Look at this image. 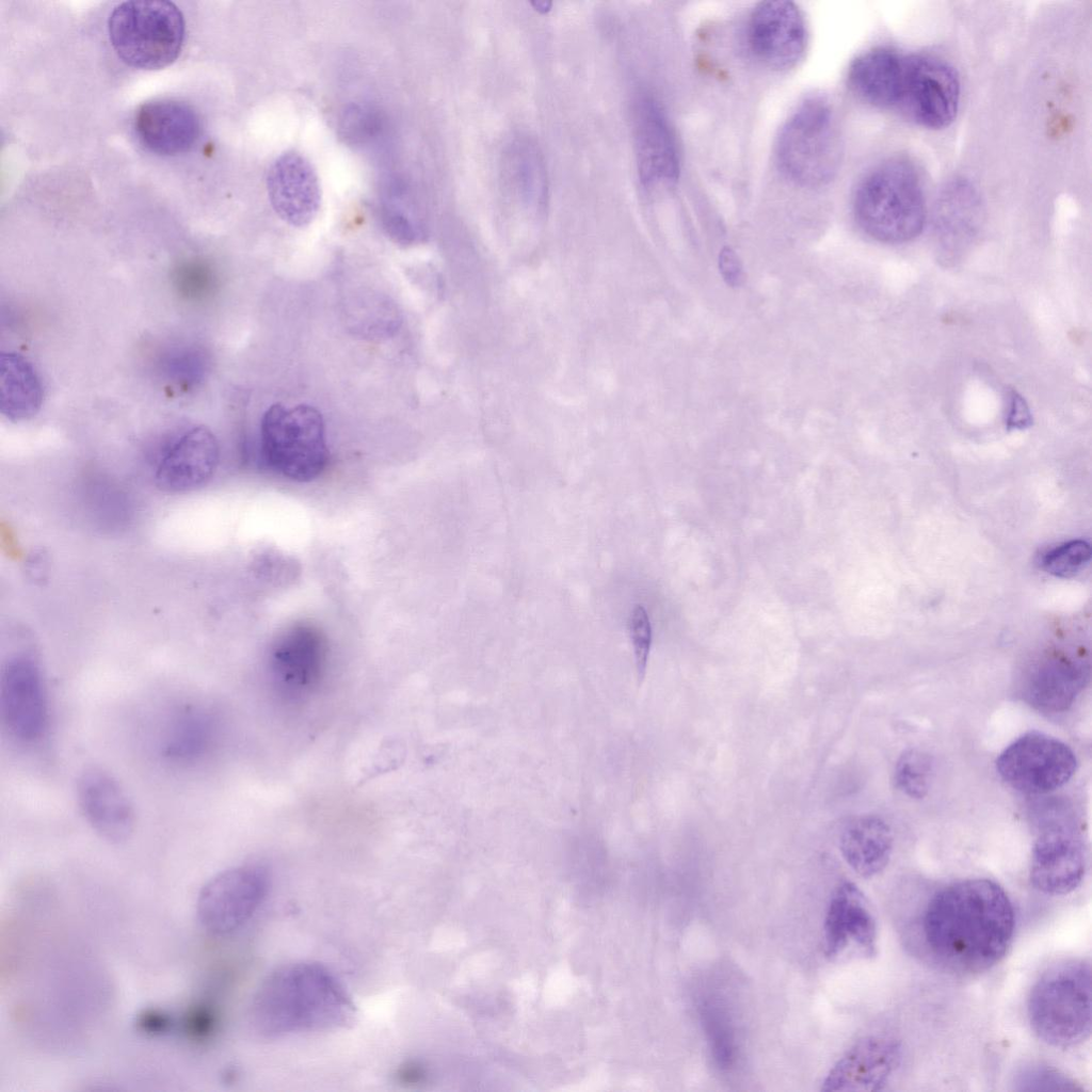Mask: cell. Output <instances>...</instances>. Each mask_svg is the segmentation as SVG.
I'll use <instances>...</instances> for the list:
<instances>
[{
    "mask_svg": "<svg viewBox=\"0 0 1092 1092\" xmlns=\"http://www.w3.org/2000/svg\"><path fill=\"white\" fill-rule=\"evenodd\" d=\"M1087 869L1086 850L1074 828L1049 822L1038 834L1031 850L1029 880L1045 895L1063 896L1082 882Z\"/></svg>",
    "mask_w": 1092,
    "mask_h": 1092,
    "instance_id": "4fadbf2b",
    "label": "cell"
},
{
    "mask_svg": "<svg viewBox=\"0 0 1092 1092\" xmlns=\"http://www.w3.org/2000/svg\"><path fill=\"white\" fill-rule=\"evenodd\" d=\"M893 833L880 817L864 815L849 821L841 831L839 848L847 864L861 877L882 872L893 852Z\"/></svg>",
    "mask_w": 1092,
    "mask_h": 1092,
    "instance_id": "d4e9b609",
    "label": "cell"
},
{
    "mask_svg": "<svg viewBox=\"0 0 1092 1092\" xmlns=\"http://www.w3.org/2000/svg\"><path fill=\"white\" fill-rule=\"evenodd\" d=\"M354 1013L351 997L326 967L299 962L279 967L263 980L250 1017L260 1035L275 1039L342 1027Z\"/></svg>",
    "mask_w": 1092,
    "mask_h": 1092,
    "instance_id": "7a4b0ae2",
    "label": "cell"
},
{
    "mask_svg": "<svg viewBox=\"0 0 1092 1092\" xmlns=\"http://www.w3.org/2000/svg\"><path fill=\"white\" fill-rule=\"evenodd\" d=\"M77 800L86 822L105 840L119 844L133 833V804L108 771L97 767L85 769L77 782Z\"/></svg>",
    "mask_w": 1092,
    "mask_h": 1092,
    "instance_id": "d6986e66",
    "label": "cell"
},
{
    "mask_svg": "<svg viewBox=\"0 0 1092 1092\" xmlns=\"http://www.w3.org/2000/svg\"><path fill=\"white\" fill-rule=\"evenodd\" d=\"M220 461L215 435L205 425L187 430L159 457L154 479L163 492L183 493L206 484Z\"/></svg>",
    "mask_w": 1092,
    "mask_h": 1092,
    "instance_id": "e0dca14e",
    "label": "cell"
},
{
    "mask_svg": "<svg viewBox=\"0 0 1092 1092\" xmlns=\"http://www.w3.org/2000/svg\"><path fill=\"white\" fill-rule=\"evenodd\" d=\"M269 200L286 223L304 227L316 218L321 204L318 176L302 155L287 151L277 157L266 177Z\"/></svg>",
    "mask_w": 1092,
    "mask_h": 1092,
    "instance_id": "ac0fdd59",
    "label": "cell"
},
{
    "mask_svg": "<svg viewBox=\"0 0 1092 1092\" xmlns=\"http://www.w3.org/2000/svg\"><path fill=\"white\" fill-rule=\"evenodd\" d=\"M324 661L325 646L321 636L307 626H296L274 643L269 670L280 691L298 696L318 686Z\"/></svg>",
    "mask_w": 1092,
    "mask_h": 1092,
    "instance_id": "ffe728a7",
    "label": "cell"
},
{
    "mask_svg": "<svg viewBox=\"0 0 1092 1092\" xmlns=\"http://www.w3.org/2000/svg\"><path fill=\"white\" fill-rule=\"evenodd\" d=\"M858 226L889 244L911 241L924 229L927 205L920 175L908 159L892 158L860 182L853 199Z\"/></svg>",
    "mask_w": 1092,
    "mask_h": 1092,
    "instance_id": "3957f363",
    "label": "cell"
},
{
    "mask_svg": "<svg viewBox=\"0 0 1092 1092\" xmlns=\"http://www.w3.org/2000/svg\"><path fill=\"white\" fill-rule=\"evenodd\" d=\"M633 139L641 183L648 189L675 183L680 172L676 135L664 110L651 96L636 101Z\"/></svg>",
    "mask_w": 1092,
    "mask_h": 1092,
    "instance_id": "5bb4252c",
    "label": "cell"
},
{
    "mask_svg": "<svg viewBox=\"0 0 1092 1092\" xmlns=\"http://www.w3.org/2000/svg\"><path fill=\"white\" fill-rule=\"evenodd\" d=\"M921 927L925 944L940 964L954 973L980 974L1006 956L1015 914L1002 886L973 878L937 890L927 903Z\"/></svg>",
    "mask_w": 1092,
    "mask_h": 1092,
    "instance_id": "6da1fadb",
    "label": "cell"
},
{
    "mask_svg": "<svg viewBox=\"0 0 1092 1092\" xmlns=\"http://www.w3.org/2000/svg\"><path fill=\"white\" fill-rule=\"evenodd\" d=\"M260 448L267 465L279 476L295 482L317 479L330 454L322 414L308 404L271 405L261 418Z\"/></svg>",
    "mask_w": 1092,
    "mask_h": 1092,
    "instance_id": "8992f818",
    "label": "cell"
},
{
    "mask_svg": "<svg viewBox=\"0 0 1092 1092\" xmlns=\"http://www.w3.org/2000/svg\"><path fill=\"white\" fill-rule=\"evenodd\" d=\"M931 771L928 755L916 750L906 751L896 764V785L904 794L920 799L928 792Z\"/></svg>",
    "mask_w": 1092,
    "mask_h": 1092,
    "instance_id": "83f0119b",
    "label": "cell"
},
{
    "mask_svg": "<svg viewBox=\"0 0 1092 1092\" xmlns=\"http://www.w3.org/2000/svg\"><path fill=\"white\" fill-rule=\"evenodd\" d=\"M269 887L264 868L242 865L212 877L199 890L196 915L213 935H227L242 927L263 901Z\"/></svg>",
    "mask_w": 1092,
    "mask_h": 1092,
    "instance_id": "30bf717a",
    "label": "cell"
},
{
    "mask_svg": "<svg viewBox=\"0 0 1092 1092\" xmlns=\"http://www.w3.org/2000/svg\"><path fill=\"white\" fill-rule=\"evenodd\" d=\"M1091 557V549L1082 540L1064 543L1050 550L1043 559L1044 568L1062 578H1070L1079 573Z\"/></svg>",
    "mask_w": 1092,
    "mask_h": 1092,
    "instance_id": "f546056e",
    "label": "cell"
},
{
    "mask_svg": "<svg viewBox=\"0 0 1092 1092\" xmlns=\"http://www.w3.org/2000/svg\"><path fill=\"white\" fill-rule=\"evenodd\" d=\"M824 953L833 960L849 949L870 959L878 953V927L863 892L842 881L833 892L823 924Z\"/></svg>",
    "mask_w": 1092,
    "mask_h": 1092,
    "instance_id": "9a60e30c",
    "label": "cell"
},
{
    "mask_svg": "<svg viewBox=\"0 0 1092 1092\" xmlns=\"http://www.w3.org/2000/svg\"><path fill=\"white\" fill-rule=\"evenodd\" d=\"M720 272L726 283L730 286H739L743 280L741 263L735 252L725 247L722 250L719 259Z\"/></svg>",
    "mask_w": 1092,
    "mask_h": 1092,
    "instance_id": "e575fe53",
    "label": "cell"
},
{
    "mask_svg": "<svg viewBox=\"0 0 1092 1092\" xmlns=\"http://www.w3.org/2000/svg\"><path fill=\"white\" fill-rule=\"evenodd\" d=\"M805 18L791 1H764L752 11L748 41L755 57L770 68L794 67L807 47Z\"/></svg>",
    "mask_w": 1092,
    "mask_h": 1092,
    "instance_id": "7c38bea8",
    "label": "cell"
},
{
    "mask_svg": "<svg viewBox=\"0 0 1092 1092\" xmlns=\"http://www.w3.org/2000/svg\"><path fill=\"white\" fill-rule=\"evenodd\" d=\"M1083 662L1064 656L1040 660L1026 672L1021 685L1024 700L1046 713L1066 711L1088 684Z\"/></svg>",
    "mask_w": 1092,
    "mask_h": 1092,
    "instance_id": "7402d4cb",
    "label": "cell"
},
{
    "mask_svg": "<svg viewBox=\"0 0 1092 1092\" xmlns=\"http://www.w3.org/2000/svg\"><path fill=\"white\" fill-rule=\"evenodd\" d=\"M960 94L959 76L947 62L929 54H904L895 110L922 127L941 129L956 118Z\"/></svg>",
    "mask_w": 1092,
    "mask_h": 1092,
    "instance_id": "ba28073f",
    "label": "cell"
},
{
    "mask_svg": "<svg viewBox=\"0 0 1092 1092\" xmlns=\"http://www.w3.org/2000/svg\"><path fill=\"white\" fill-rule=\"evenodd\" d=\"M43 386L33 365L19 353L0 355L1 413L11 421L35 416L43 403Z\"/></svg>",
    "mask_w": 1092,
    "mask_h": 1092,
    "instance_id": "484cf974",
    "label": "cell"
},
{
    "mask_svg": "<svg viewBox=\"0 0 1092 1092\" xmlns=\"http://www.w3.org/2000/svg\"><path fill=\"white\" fill-rule=\"evenodd\" d=\"M1030 423L1029 411L1023 399L1015 392L1011 395V406L1008 416V424L1011 428L1023 429Z\"/></svg>",
    "mask_w": 1092,
    "mask_h": 1092,
    "instance_id": "d590c367",
    "label": "cell"
},
{
    "mask_svg": "<svg viewBox=\"0 0 1092 1092\" xmlns=\"http://www.w3.org/2000/svg\"><path fill=\"white\" fill-rule=\"evenodd\" d=\"M1077 759L1061 740L1031 732L1009 744L997 757L996 770L1013 789L1044 794L1065 785L1074 775Z\"/></svg>",
    "mask_w": 1092,
    "mask_h": 1092,
    "instance_id": "9c48e42d",
    "label": "cell"
},
{
    "mask_svg": "<svg viewBox=\"0 0 1092 1092\" xmlns=\"http://www.w3.org/2000/svg\"><path fill=\"white\" fill-rule=\"evenodd\" d=\"M1019 1091H1081L1078 1083L1059 1070L1042 1063H1030L1015 1076Z\"/></svg>",
    "mask_w": 1092,
    "mask_h": 1092,
    "instance_id": "f1b7e54d",
    "label": "cell"
},
{
    "mask_svg": "<svg viewBox=\"0 0 1092 1092\" xmlns=\"http://www.w3.org/2000/svg\"><path fill=\"white\" fill-rule=\"evenodd\" d=\"M1 717L10 734L21 742H33L47 724V694L38 661L29 654H16L3 664L0 681Z\"/></svg>",
    "mask_w": 1092,
    "mask_h": 1092,
    "instance_id": "8fae6325",
    "label": "cell"
},
{
    "mask_svg": "<svg viewBox=\"0 0 1092 1092\" xmlns=\"http://www.w3.org/2000/svg\"><path fill=\"white\" fill-rule=\"evenodd\" d=\"M775 155L782 172L802 187H821L835 177L841 135L828 97L812 95L796 107L781 128Z\"/></svg>",
    "mask_w": 1092,
    "mask_h": 1092,
    "instance_id": "5b68a950",
    "label": "cell"
},
{
    "mask_svg": "<svg viewBox=\"0 0 1092 1092\" xmlns=\"http://www.w3.org/2000/svg\"><path fill=\"white\" fill-rule=\"evenodd\" d=\"M134 129L148 150L162 156H177L194 146L202 124L189 103L177 99H156L139 108Z\"/></svg>",
    "mask_w": 1092,
    "mask_h": 1092,
    "instance_id": "44dd1931",
    "label": "cell"
},
{
    "mask_svg": "<svg viewBox=\"0 0 1092 1092\" xmlns=\"http://www.w3.org/2000/svg\"><path fill=\"white\" fill-rule=\"evenodd\" d=\"M503 193L529 211L540 212L547 203L548 179L543 156L530 140L511 141L502 154Z\"/></svg>",
    "mask_w": 1092,
    "mask_h": 1092,
    "instance_id": "603a6c76",
    "label": "cell"
},
{
    "mask_svg": "<svg viewBox=\"0 0 1092 1092\" xmlns=\"http://www.w3.org/2000/svg\"><path fill=\"white\" fill-rule=\"evenodd\" d=\"M901 1046L887 1035L871 1034L856 1041L832 1066L821 1091H880L899 1065Z\"/></svg>",
    "mask_w": 1092,
    "mask_h": 1092,
    "instance_id": "2e32d148",
    "label": "cell"
},
{
    "mask_svg": "<svg viewBox=\"0 0 1092 1092\" xmlns=\"http://www.w3.org/2000/svg\"><path fill=\"white\" fill-rule=\"evenodd\" d=\"M376 129L378 118L371 109L353 105L343 112L340 131L348 142L362 143L369 139Z\"/></svg>",
    "mask_w": 1092,
    "mask_h": 1092,
    "instance_id": "836d02e7",
    "label": "cell"
},
{
    "mask_svg": "<svg viewBox=\"0 0 1092 1092\" xmlns=\"http://www.w3.org/2000/svg\"><path fill=\"white\" fill-rule=\"evenodd\" d=\"M1027 1016L1034 1034L1055 1048H1072L1091 1034V965L1067 959L1048 966L1031 987Z\"/></svg>",
    "mask_w": 1092,
    "mask_h": 1092,
    "instance_id": "277c9868",
    "label": "cell"
},
{
    "mask_svg": "<svg viewBox=\"0 0 1092 1092\" xmlns=\"http://www.w3.org/2000/svg\"><path fill=\"white\" fill-rule=\"evenodd\" d=\"M702 1024L708 1039L711 1055L722 1069H728L735 1059L736 1043L730 1022L720 1006H702Z\"/></svg>",
    "mask_w": 1092,
    "mask_h": 1092,
    "instance_id": "4316f807",
    "label": "cell"
},
{
    "mask_svg": "<svg viewBox=\"0 0 1092 1092\" xmlns=\"http://www.w3.org/2000/svg\"><path fill=\"white\" fill-rule=\"evenodd\" d=\"M207 736V724L200 716L184 717L175 727L166 746L167 755L183 758L194 756L206 745Z\"/></svg>",
    "mask_w": 1092,
    "mask_h": 1092,
    "instance_id": "4dcf8cb0",
    "label": "cell"
},
{
    "mask_svg": "<svg viewBox=\"0 0 1092 1092\" xmlns=\"http://www.w3.org/2000/svg\"><path fill=\"white\" fill-rule=\"evenodd\" d=\"M381 222L386 234L397 243L410 245L421 238L419 224L402 208L384 204Z\"/></svg>",
    "mask_w": 1092,
    "mask_h": 1092,
    "instance_id": "d6a6232c",
    "label": "cell"
},
{
    "mask_svg": "<svg viewBox=\"0 0 1092 1092\" xmlns=\"http://www.w3.org/2000/svg\"><path fill=\"white\" fill-rule=\"evenodd\" d=\"M108 32L124 63L139 69H160L180 53L184 19L170 1H125L110 14Z\"/></svg>",
    "mask_w": 1092,
    "mask_h": 1092,
    "instance_id": "52a82bcc",
    "label": "cell"
},
{
    "mask_svg": "<svg viewBox=\"0 0 1092 1092\" xmlns=\"http://www.w3.org/2000/svg\"><path fill=\"white\" fill-rule=\"evenodd\" d=\"M903 58V53L888 47H876L863 52L849 68L851 89L871 106L895 109Z\"/></svg>",
    "mask_w": 1092,
    "mask_h": 1092,
    "instance_id": "cb8c5ba5",
    "label": "cell"
},
{
    "mask_svg": "<svg viewBox=\"0 0 1092 1092\" xmlns=\"http://www.w3.org/2000/svg\"><path fill=\"white\" fill-rule=\"evenodd\" d=\"M629 633L638 678L641 681L645 676L652 645V626L649 617L646 610L641 605L636 606L630 614Z\"/></svg>",
    "mask_w": 1092,
    "mask_h": 1092,
    "instance_id": "1f68e13d",
    "label": "cell"
}]
</instances>
